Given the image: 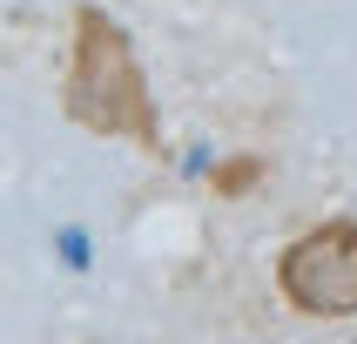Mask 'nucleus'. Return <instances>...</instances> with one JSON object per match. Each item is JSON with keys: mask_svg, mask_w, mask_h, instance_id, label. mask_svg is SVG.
I'll list each match as a JSON object with an SVG mask.
<instances>
[{"mask_svg": "<svg viewBox=\"0 0 357 344\" xmlns=\"http://www.w3.org/2000/svg\"><path fill=\"white\" fill-rule=\"evenodd\" d=\"M61 108L88 135L135 142L142 156L162 149V121H155V101H149L142 54L108 7H75V61H68V81H61Z\"/></svg>", "mask_w": 357, "mask_h": 344, "instance_id": "f257e3e1", "label": "nucleus"}, {"mask_svg": "<svg viewBox=\"0 0 357 344\" xmlns=\"http://www.w3.org/2000/svg\"><path fill=\"white\" fill-rule=\"evenodd\" d=\"M277 290L303 317H357V223L331 216L297 243H283Z\"/></svg>", "mask_w": 357, "mask_h": 344, "instance_id": "f03ea898", "label": "nucleus"}]
</instances>
